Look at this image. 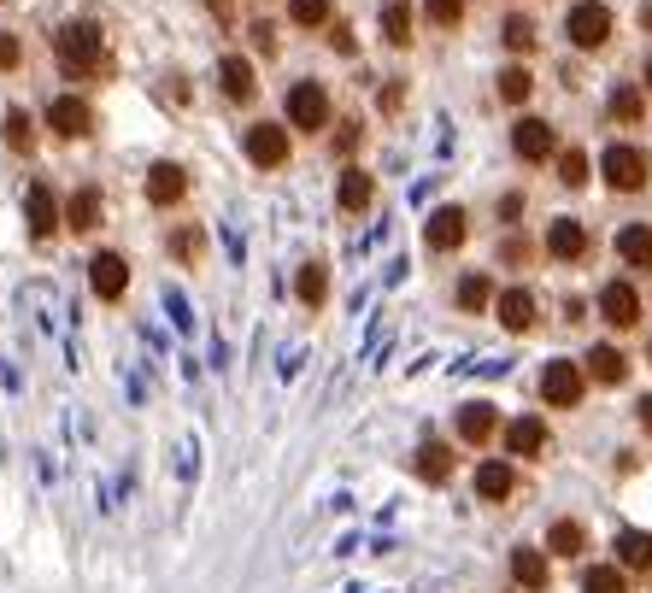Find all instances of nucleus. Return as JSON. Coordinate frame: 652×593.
Masks as SVG:
<instances>
[{
  "label": "nucleus",
  "instance_id": "nucleus-1",
  "mask_svg": "<svg viewBox=\"0 0 652 593\" xmlns=\"http://www.w3.org/2000/svg\"><path fill=\"white\" fill-rule=\"evenodd\" d=\"M53 59H59V71L66 77H83L100 66V30L89 24V18H77V24H66L53 36Z\"/></svg>",
  "mask_w": 652,
  "mask_h": 593
},
{
  "label": "nucleus",
  "instance_id": "nucleus-2",
  "mask_svg": "<svg viewBox=\"0 0 652 593\" xmlns=\"http://www.w3.org/2000/svg\"><path fill=\"white\" fill-rule=\"evenodd\" d=\"M564 36H570V48H582V53H594L611 42V7H600V0H576L564 18Z\"/></svg>",
  "mask_w": 652,
  "mask_h": 593
},
{
  "label": "nucleus",
  "instance_id": "nucleus-3",
  "mask_svg": "<svg viewBox=\"0 0 652 593\" xmlns=\"http://www.w3.org/2000/svg\"><path fill=\"white\" fill-rule=\"evenodd\" d=\"M600 171H605V182H611L618 194L646 189V153H641V148H629V141H611L605 159H600Z\"/></svg>",
  "mask_w": 652,
  "mask_h": 593
},
{
  "label": "nucleus",
  "instance_id": "nucleus-4",
  "mask_svg": "<svg viewBox=\"0 0 652 593\" xmlns=\"http://www.w3.org/2000/svg\"><path fill=\"white\" fill-rule=\"evenodd\" d=\"M582 388H588V376H582V364H570V359H553V364L541 371V400L559 405V412L582 405Z\"/></svg>",
  "mask_w": 652,
  "mask_h": 593
},
{
  "label": "nucleus",
  "instance_id": "nucleus-5",
  "mask_svg": "<svg viewBox=\"0 0 652 593\" xmlns=\"http://www.w3.org/2000/svg\"><path fill=\"white\" fill-rule=\"evenodd\" d=\"M289 124L294 130H323L330 124V94H323V83H294L289 89Z\"/></svg>",
  "mask_w": 652,
  "mask_h": 593
},
{
  "label": "nucleus",
  "instance_id": "nucleus-6",
  "mask_svg": "<svg viewBox=\"0 0 652 593\" xmlns=\"http://www.w3.org/2000/svg\"><path fill=\"white\" fill-rule=\"evenodd\" d=\"M600 318L611 323V330H635V323H641L635 282H605V289H600Z\"/></svg>",
  "mask_w": 652,
  "mask_h": 593
},
{
  "label": "nucleus",
  "instance_id": "nucleus-7",
  "mask_svg": "<svg viewBox=\"0 0 652 593\" xmlns=\"http://www.w3.org/2000/svg\"><path fill=\"white\" fill-rule=\"evenodd\" d=\"M248 159L259 171H277L282 159H289V130H282V124H253L248 130Z\"/></svg>",
  "mask_w": 652,
  "mask_h": 593
},
{
  "label": "nucleus",
  "instance_id": "nucleus-8",
  "mask_svg": "<svg viewBox=\"0 0 652 593\" xmlns=\"http://www.w3.org/2000/svg\"><path fill=\"white\" fill-rule=\"evenodd\" d=\"M464 235H471V223H464V212H459V207H441V212H430V223H423V241H430L435 253L464 248Z\"/></svg>",
  "mask_w": 652,
  "mask_h": 593
},
{
  "label": "nucleus",
  "instance_id": "nucleus-9",
  "mask_svg": "<svg viewBox=\"0 0 652 593\" xmlns=\"http://www.w3.org/2000/svg\"><path fill=\"white\" fill-rule=\"evenodd\" d=\"M89 282H94L100 300H118V294L130 289V264H124V253H94V259H89Z\"/></svg>",
  "mask_w": 652,
  "mask_h": 593
},
{
  "label": "nucleus",
  "instance_id": "nucleus-10",
  "mask_svg": "<svg viewBox=\"0 0 652 593\" xmlns=\"http://www.w3.org/2000/svg\"><path fill=\"white\" fill-rule=\"evenodd\" d=\"M24 223H30V235H36V241H48V235L59 230V207H53V189H42V182H36V189L24 194Z\"/></svg>",
  "mask_w": 652,
  "mask_h": 593
},
{
  "label": "nucleus",
  "instance_id": "nucleus-11",
  "mask_svg": "<svg viewBox=\"0 0 652 593\" xmlns=\"http://www.w3.org/2000/svg\"><path fill=\"white\" fill-rule=\"evenodd\" d=\"M512 148H518V159H529V165H535V159H546L559 148L553 141V124H541V118H523V124L512 130Z\"/></svg>",
  "mask_w": 652,
  "mask_h": 593
},
{
  "label": "nucleus",
  "instance_id": "nucleus-12",
  "mask_svg": "<svg viewBox=\"0 0 652 593\" xmlns=\"http://www.w3.org/2000/svg\"><path fill=\"white\" fill-rule=\"evenodd\" d=\"M182 194H189V177H182V165H171V159H165V165L148 171V200H153V207H177Z\"/></svg>",
  "mask_w": 652,
  "mask_h": 593
},
{
  "label": "nucleus",
  "instance_id": "nucleus-13",
  "mask_svg": "<svg viewBox=\"0 0 652 593\" xmlns=\"http://www.w3.org/2000/svg\"><path fill=\"white\" fill-rule=\"evenodd\" d=\"M618 259L629 271H652V223H629L618 230Z\"/></svg>",
  "mask_w": 652,
  "mask_h": 593
},
{
  "label": "nucleus",
  "instance_id": "nucleus-14",
  "mask_svg": "<svg viewBox=\"0 0 652 593\" xmlns=\"http://www.w3.org/2000/svg\"><path fill=\"white\" fill-rule=\"evenodd\" d=\"M546 253H553V259H582L588 253V230H582V223L576 218H559L553 223V230H546Z\"/></svg>",
  "mask_w": 652,
  "mask_h": 593
},
{
  "label": "nucleus",
  "instance_id": "nucleus-15",
  "mask_svg": "<svg viewBox=\"0 0 652 593\" xmlns=\"http://www.w3.org/2000/svg\"><path fill=\"white\" fill-rule=\"evenodd\" d=\"M494 312H500V323H505L512 335H523L529 323H535V294H529V289H505V294L494 300Z\"/></svg>",
  "mask_w": 652,
  "mask_h": 593
},
{
  "label": "nucleus",
  "instance_id": "nucleus-16",
  "mask_svg": "<svg viewBox=\"0 0 652 593\" xmlns=\"http://www.w3.org/2000/svg\"><path fill=\"white\" fill-rule=\"evenodd\" d=\"M505 446H512L518 459H541L546 453V423L541 418H518L512 429H505Z\"/></svg>",
  "mask_w": 652,
  "mask_h": 593
},
{
  "label": "nucleus",
  "instance_id": "nucleus-17",
  "mask_svg": "<svg viewBox=\"0 0 652 593\" xmlns=\"http://www.w3.org/2000/svg\"><path fill=\"white\" fill-rule=\"evenodd\" d=\"M48 124L59 135H89V107H83V100H71V94H59L48 107Z\"/></svg>",
  "mask_w": 652,
  "mask_h": 593
},
{
  "label": "nucleus",
  "instance_id": "nucleus-18",
  "mask_svg": "<svg viewBox=\"0 0 652 593\" xmlns=\"http://www.w3.org/2000/svg\"><path fill=\"white\" fill-rule=\"evenodd\" d=\"M218 83H223V94H230V100H253V66H248V59H223V66H218Z\"/></svg>",
  "mask_w": 652,
  "mask_h": 593
},
{
  "label": "nucleus",
  "instance_id": "nucleus-19",
  "mask_svg": "<svg viewBox=\"0 0 652 593\" xmlns=\"http://www.w3.org/2000/svg\"><path fill=\"white\" fill-rule=\"evenodd\" d=\"M494 429H500V418H494V405H464V412H459V435L464 441H471V446H482L488 435H494Z\"/></svg>",
  "mask_w": 652,
  "mask_h": 593
},
{
  "label": "nucleus",
  "instance_id": "nucleus-20",
  "mask_svg": "<svg viewBox=\"0 0 652 593\" xmlns=\"http://www.w3.org/2000/svg\"><path fill=\"white\" fill-rule=\"evenodd\" d=\"M588 376L605 382V388H618L629 376V359L618 353V346H594V353H588Z\"/></svg>",
  "mask_w": 652,
  "mask_h": 593
},
{
  "label": "nucleus",
  "instance_id": "nucleus-21",
  "mask_svg": "<svg viewBox=\"0 0 652 593\" xmlns=\"http://www.w3.org/2000/svg\"><path fill=\"white\" fill-rule=\"evenodd\" d=\"M512 482H518V476H512V464H500V459H488V464L477 470V494H482V500H494V505H500L505 494H512Z\"/></svg>",
  "mask_w": 652,
  "mask_h": 593
},
{
  "label": "nucleus",
  "instance_id": "nucleus-22",
  "mask_svg": "<svg viewBox=\"0 0 652 593\" xmlns=\"http://www.w3.org/2000/svg\"><path fill=\"white\" fill-rule=\"evenodd\" d=\"M512 576H518V587L541 593V587H546V559H541L535 546H518V552H512Z\"/></svg>",
  "mask_w": 652,
  "mask_h": 593
},
{
  "label": "nucleus",
  "instance_id": "nucleus-23",
  "mask_svg": "<svg viewBox=\"0 0 652 593\" xmlns=\"http://www.w3.org/2000/svg\"><path fill=\"white\" fill-rule=\"evenodd\" d=\"M618 564L652 570V535H646V529H623V535H618Z\"/></svg>",
  "mask_w": 652,
  "mask_h": 593
},
{
  "label": "nucleus",
  "instance_id": "nucleus-24",
  "mask_svg": "<svg viewBox=\"0 0 652 593\" xmlns=\"http://www.w3.org/2000/svg\"><path fill=\"white\" fill-rule=\"evenodd\" d=\"M382 36H389V48H412V7L405 0L382 7Z\"/></svg>",
  "mask_w": 652,
  "mask_h": 593
},
{
  "label": "nucleus",
  "instance_id": "nucleus-25",
  "mask_svg": "<svg viewBox=\"0 0 652 593\" xmlns=\"http://www.w3.org/2000/svg\"><path fill=\"white\" fill-rule=\"evenodd\" d=\"M66 223H71L77 235L94 230V223H100V189H77V194H71V207H66Z\"/></svg>",
  "mask_w": 652,
  "mask_h": 593
},
{
  "label": "nucleus",
  "instance_id": "nucleus-26",
  "mask_svg": "<svg viewBox=\"0 0 652 593\" xmlns=\"http://www.w3.org/2000/svg\"><path fill=\"white\" fill-rule=\"evenodd\" d=\"M294 294L305 300V305H323V294H330V271L312 259V264H300V277H294Z\"/></svg>",
  "mask_w": 652,
  "mask_h": 593
},
{
  "label": "nucleus",
  "instance_id": "nucleus-27",
  "mask_svg": "<svg viewBox=\"0 0 652 593\" xmlns=\"http://www.w3.org/2000/svg\"><path fill=\"white\" fill-rule=\"evenodd\" d=\"M529 94H535V77H529V66H505L500 71V100H505V107H523Z\"/></svg>",
  "mask_w": 652,
  "mask_h": 593
},
{
  "label": "nucleus",
  "instance_id": "nucleus-28",
  "mask_svg": "<svg viewBox=\"0 0 652 593\" xmlns=\"http://www.w3.org/2000/svg\"><path fill=\"white\" fill-rule=\"evenodd\" d=\"M364 207H371V177L353 165V171H341V212H364Z\"/></svg>",
  "mask_w": 652,
  "mask_h": 593
},
{
  "label": "nucleus",
  "instance_id": "nucleus-29",
  "mask_svg": "<svg viewBox=\"0 0 652 593\" xmlns=\"http://www.w3.org/2000/svg\"><path fill=\"white\" fill-rule=\"evenodd\" d=\"M447 470H453V453H447L441 441H423V453H418V476H423V482H447Z\"/></svg>",
  "mask_w": 652,
  "mask_h": 593
},
{
  "label": "nucleus",
  "instance_id": "nucleus-30",
  "mask_svg": "<svg viewBox=\"0 0 652 593\" xmlns=\"http://www.w3.org/2000/svg\"><path fill=\"white\" fill-rule=\"evenodd\" d=\"M546 546H553L559 552V559H576V552L588 546V535H582V523H553V529H546Z\"/></svg>",
  "mask_w": 652,
  "mask_h": 593
},
{
  "label": "nucleus",
  "instance_id": "nucleus-31",
  "mask_svg": "<svg viewBox=\"0 0 652 593\" xmlns=\"http://www.w3.org/2000/svg\"><path fill=\"white\" fill-rule=\"evenodd\" d=\"M582 593H629V582H623L618 564H594V570L582 576Z\"/></svg>",
  "mask_w": 652,
  "mask_h": 593
},
{
  "label": "nucleus",
  "instance_id": "nucleus-32",
  "mask_svg": "<svg viewBox=\"0 0 652 593\" xmlns=\"http://www.w3.org/2000/svg\"><path fill=\"white\" fill-rule=\"evenodd\" d=\"M488 300H494V282L488 277H464L459 282V312H482Z\"/></svg>",
  "mask_w": 652,
  "mask_h": 593
},
{
  "label": "nucleus",
  "instance_id": "nucleus-33",
  "mask_svg": "<svg viewBox=\"0 0 652 593\" xmlns=\"http://www.w3.org/2000/svg\"><path fill=\"white\" fill-rule=\"evenodd\" d=\"M611 118L618 124H641V89H611Z\"/></svg>",
  "mask_w": 652,
  "mask_h": 593
},
{
  "label": "nucleus",
  "instance_id": "nucleus-34",
  "mask_svg": "<svg viewBox=\"0 0 652 593\" xmlns=\"http://www.w3.org/2000/svg\"><path fill=\"white\" fill-rule=\"evenodd\" d=\"M30 141H36V135H30V112L12 107V112H7V148H12V153H30Z\"/></svg>",
  "mask_w": 652,
  "mask_h": 593
},
{
  "label": "nucleus",
  "instance_id": "nucleus-35",
  "mask_svg": "<svg viewBox=\"0 0 652 593\" xmlns=\"http://www.w3.org/2000/svg\"><path fill=\"white\" fill-rule=\"evenodd\" d=\"M559 177H564V189H582V182H588V153L582 148L559 153Z\"/></svg>",
  "mask_w": 652,
  "mask_h": 593
},
{
  "label": "nucleus",
  "instance_id": "nucleus-36",
  "mask_svg": "<svg viewBox=\"0 0 652 593\" xmlns=\"http://www.w3.org/2000/svg\"><path fill=\"white\" fill-rule=\"evenodd\" d=\"M289 18L312 30V24H323V18H330V0H289Z\"/></svg>",
  "mask_w": 652,
  "mask_h": 593
},
{
  "label": "nucleus",
  "instance_id": "nucleus-37",
  "mask_svg": "<svg viewBox=\"0 0 652 593\" xmlns=\"http://www.w3.org/2000/svg\"><path fill=\"white\" fill-rule=\"evenodd\" d=\"M505 48L529 53V48H535V24H529V18H505Z\"/></svg>",
  "mask_w": 652,
  "mask_h": 593
},
{
  "label": "nucleus",
  "instance_id": "nucleus-38",
  "mask_svg": "<svg viewBox=\"0 0 652 593\" xmlns=\"http://www.w3.org/2000/svg\"><path fill=\"white\" fill-rule=\"evenodd\" d=\"M464 18V0H430V24H441V30H453Z\"/></svg>",
  "mask_w": 652,
  "mask_h": 593
},
{
  "label": "nucleus",
  "instance_id": "nucleus-39",
  "mask_svg": "<svg viewBox=\"0 0 652 593\" xmlns=\"http://www.w3.org/2000/svg\"><path fill=\"white\" fill-rule=\"evenodd\" d=\"M18 59H24V48H18V36H7V30H0V71H12Z\"/></svg>",
  "mask_w": 652,
  "mask_h": 593
},
{
  "label": "nucleus",
  "instance_id": "nucleus-40",
  "mask_svg": "<svg viewBox=\"0 0 652 593\" xmlns=\"http://www.w3.org/2000/svg\"><path fill=\"white\" fill-rule=\"evenodd\" d=\"M641 429H652V394L641 400Z\"/></svg>",
  "mask_w": 652,
  "mask_h": 593
},
{
  "label": "nucleus",
  "instance_id": "nucleus-41",
  "mask_svg": "<svg viewBox=\"0 0 652 593\" xmlns=\"http://www.w3.org/2000/svg\"><path fill=\"white\" fill-rule=\"evenodd\" d=\"M646 89H652V59H646Z\"/></svg>",
  "mask_w": 652,
  "mask_h": 593
},
{
  "label": "nucleus",
  "instance_id": "nucleus-42",
  "mask_svg": "<svg viewBox=\"0 0 652 593\" xmlns=\"http://www.w3.org/2000/svg\"><path fill=\"white\" fill-rule=\"evenodd\" d=\"M212 7H218V12H223V0H212Z\"/></svg>",
  "mask_w": 652,
  "mask_h": 593
},
{
  "label": "nucleus",
  "instance_id": "nucleus-43",
  "mask_svg": "<svg viewBox=\"0 0 652 593\" xmlns=\"http://www.w3.org/2000/svg\"><path fill=\"white\" fill-rule=\"evenodd\" d=\"M646 359H652V346H646Z\"/></svg>",
  "mask_w": 652,
  "mask_h": 593
}]
</instances>
